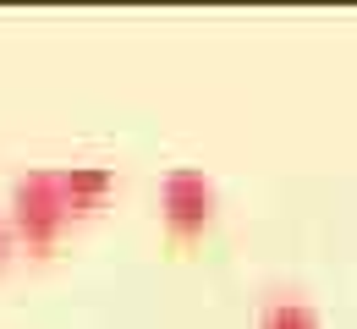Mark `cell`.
Instances as JSON below:
<instances>
[{
	"label": "cell",
	"instance_id": "cell-1",
	"mask_svg": "<svg viewBox=\"0 0 357 329\" xmlns=\"http://www.w3.org/2000/svg\"><path fill=\"white\" fill-rule=\"evenodd\" d=\"M72 209H77V203H72V192L61 182V170H33V176H22V182L11 187L6 220H11V231H22L28 241H50V236L66 225Z\"/></svg>",
	"mask_w": 357,
	"mask_h": 329
},
{
	"label": "cell",
	"instance_id": "cell-2",
	"mask_svg": "<svg viewBox=\"0 0 357 329\" xmlns=\"http://www.w3.org/2000/svg\"><path fill=\"white\" fill-rule=\"evenodd\" d=\"M160 209L176 231H204L209 214H215V187L204 170H171L160 182Z\"/></svg>",
	"mask_w": 357,
	"mask_h": 329
},
{
	"label": "cell",
	"instance_id": "cell-3",
	"mask_svg": "<svg viewBox=\"0 0 357 329\" xmlns=\"http://www.w3.org/2000/svg\"><path fill=\"white\" fill-rule=\"evenodd\" d=\"M259 329H319V313H313L303 296H275L264 313H259Z\"/></svg>",
	"mask_w": 357,
	"mask_h": 329
},
{
	"label": "cell",
	"instance_id": "cell-4",
	"mask_svg": "<svg viewBox=\"0 0 357 329\" xmlns=\"http://www.w3.org/2000/svg\"><path fill=\"white\" fill-rule=\"evenodd\" d=\"M61 182L72 192V203L83 209V203H93L99 192L110 187V170H105V165H72V170H61Z\"/></svg>",
	"mask_w": 357,
	"mask_h": 329
},
{
	"label": "cell",
	"instance_id": "cell-5",
	"mask_svg": "<svg viewBox=\"0 0 357 329\" xmlns=\"http://www.w3.org/2000/svg\"><path fill=\"white\" fill-rule=\"evenodd\" d=\"M6 247H11V220L0 214V258H6Z\"/></svg>",
	"mask_w": 357,
	"mask_h": 329
}]
</instances>
